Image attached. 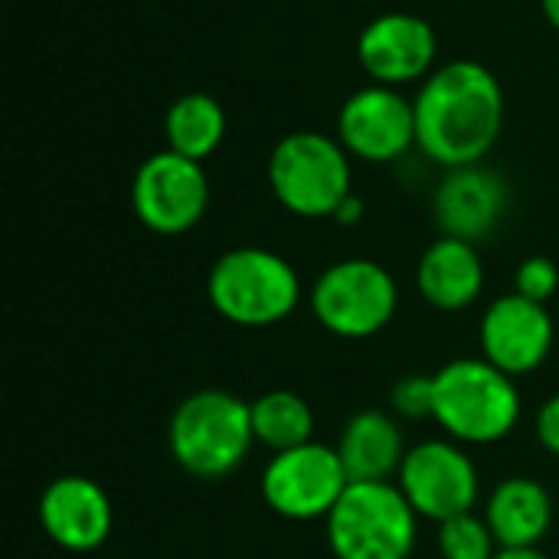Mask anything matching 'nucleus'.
I'll return each instance as SVG.
<instances>
[{"mask_svg":"<svg viewBox=\"0 0 559 559\" xmlns=\"http://www.w3.org/2000/svg\"><path fill=\"white\" fill-rule=\"evenodd\" d=\"M393 413L403 419H432L436 406V383L432 373H406L390 390Z\"/></svg>","mask_w":559,"mask_h":559,"instance_id":"22","label":"nucleus"},{"mask_svg":"<svg viewBox=\"0 0 559 559\" xmlns=\"http://www.w3.org/2000/svg\"><path fill=\"white\" fill-rule=\"evenodd\" d=\"M554 314L547 305L531 301L518 292L495 298L478 324V344L481 357L504 370L508 377L521 380L534 370H540L554 350Z\"/></svg>","mask_w":559,"mask_h":559,"instance_id":"12","label":"nucleus"},{"mask_svg":"<svg viewBox=\"0 0 559 559\" xmlns=\"http://www.w3.org/2000/svg\"><path fill=\"white\" fill-rule=\"evenodd\" d=\"M540 7H544V16H547V23L559 29V0H540Z\"/></svg>","mask_w":559,"mask_h":559,"instance_id":"27","label":"nucleus"},{"mask_svg":"<svg viewBox=\"0 0 559 559\" xmlns=\"http://www.w3.org/2000/svg\"><path fill=\"white\" fill-rule=\"evenodd\" d=\"M436 29L419 13L393 10L373 16L357 36V59L377 85H406L426 79L436 62Z\"/></svg>","mask_w":559,"mask_h":559,"instance_id":"13","label":"nucleus"},{"mask_svg":"<svg viewBox=\"0 0 559 559\" xmlns=\"http://www.w3.org/2000/svg\"><path fill=\"white\" fill-rule=\"evenodd\" d=\"M495 559H550V557L537 547V550H501Z\"/></svg>","mask_w":559,"mask_h":559,"instance_id":"26","label":"nucleus"},{"mask_svg":"<svg viewBox=\"0 0 559 559\" xmlns=\"http://www.w3.org/2000/svg\"><path fill=\"white\" fill-rule=\"evenodd\" d=\"M436 406L432 419L445 439L459 445L504 442L521 423L518 380L485 357H459L432 373Z\"/></svg>","mask_w":559,"mask_h":559,"instance_id":"2","label":"nucleus"},{"mask_svg":"<svg viewBox=\"0 0 559 559\" xmlns=\"http://www.w3.org/2000/svg\"><path fill=\"white\" fill-rule=\"evenodd\" d=\"M396 485L409 508L432 524L468 514L478 504L481 478L472 455L452 439H426L406 449Z\"/></svg>","mask_w":559,"mask_h":559,"instance_id":"10","label":"nucleus"},{"mask_svg":"<svg viewBox=\"0 0 559 559\" xmlns=\"http://www.w3.org/2000/svg\"><path fill=\"white\" fill-rule=\"evenodd\" d=\"M206 298L236 328H275L301 305V278L285 255L262 246H236L210 265Z\"/></svg>","mask_w":559,"mask_h":559,"instance_id":"4","label":"nucleus"},{"mask_svg":"<svg viewBox=\"0 0 559 559\" xmlns=\"http://www.w3.org/2000/svg\"><path fill=\"white\" fill-rule=\"evenodd\" d=\"M416 288L436 311L455 314L472 308L485 292V262L475 242L439 236L416 265Z\"/></svg>","mask_w":559,"mask_h":559,"instance_id":"16","label":"nucleus"},{"mask_svg":"<svg viewBox=\"0 0 559 559\" xmlns=\"http://www.w3.org/2000/svg\"><path fill=\"white\" fill-rule=\"evenodd\" d=\"M131 210L138 223L157 236L190 233L210 210V180L200 160L157 151L134 170Z\"/></svg>","mask_w":559,"mask_h":559,"instance_id":"9","label":"nucleus"},{"mask_svg":"<svg viewBox=\"0 0 559 559\" xmlns=\"http://www.w3.org/2000/svg\"><path fill=\"white\" fill-rule=\"evenodd\" d=\"M504 206H508L504 180L485 170L481 164L449 170L432 197V213L442 236H455L465 242L485 239L501 223Z\"/></svg>","mask_w":559,"mask_h":559,"instance_id":"15","label":"nucleus"},{"mask_svg":"<svg viewBox=\"0 0 559 559\" xmlns=\"http://www.w3.org/2000/svg\"><path fill=\"white\" fill-rule=\"evenodd\" d=\"M269 187L288 213L334 219L337 206L354 193L350 154L321 131H292L269 154Z\"/></svg>","mask_w":559,"mask_h":559,"instance_id":"6","label":"nucleus"},{"mask_svg":"<svg viewBox=\"0 0 559 559\" xmlns=\"http://www.w3.org/2000/svg\"><path fill=\"white\" fill-rule=\"evenodd\" d=\"M347 485L350 478L337 449L324 442H305L269 459V465L262 468L259 491L272 514L295 524H308L328 521Z\"/></svg>","mask_w":559,"mask_h":559,"instance_id":"8","label":"nucleus"},{"mask_svg":"<svg viewBox=\"0 0 559 559\" xmlns=\"http://www.w3.org/2000/svg\"><path fill=\"white\" fill-rule=\"evenodd\" d=\"M164 134L167 151L203 164L226 138V111L210 92H187L170 102L164 115Z\"/></svg>","mask_w":559,"mask_h":559,"instance_id":"19","label":"nucleus"},{"mask_svg":"<svg viewBox=\"0 0 559 559\" xmlns=\"http://www.w3.org/2000/svg\"><path fill=\"white\" fill-rule=\"evenodd\" d=\"M360 219H364V200H360L357 193H350V197L337 206L334 223H341V226H357Z\"/></svg>","mask_w":559,"mask_h":559,"instance_id":"25","label":"nucleus"},{"mask_svg":"<svg viewBox=\"0 0 559 559\" xmlns=\"http://www.w3.org/2000/svg\"><path fill=\"white\" fill-rule=\"evenodd\" d=\"M39 527L66 554H95L108 544L115 508L108 491L85 475H62L39 495Z\"/></svg>","mask_w":559,"mask_h":559,"instance_id":"14","label":"nucleus"},{"mask_svg":"<svg viewBox=\"0 0 559 559\" xmlns=\"http://www.w3.org/2000/svg\"><path fill=\"white\" fill-rule=\"evenodd\" d=\"M534 436H537V442H540V449L547 455L559 459V393L540 403V409L534 416Z\"/></svg>","mask_w":559,"mask_h":559,"instance_id":"24","label":"nucleus"},{"mask_svg":"<svg viewBox=\"0 0 559 559\" xmlns=\"http://www.w3.org/2000/svg\"><path fill=\"white\" fill-rule=\"evenodd\" d=\"M514 292L531 298V301H554V295L559 292V269L554 259L547 255H531L518 265L514 272Z\"/></svg>","mask_w":559,"mask_h":559,"instance_id":"23","label":"nucleus"},{"mask_svg":"<svg viewBox=\"0 0 559 559\" xmlns=\"http://www.w3.org/2000/svg\"><path fill=\"white\" fill-rule=\"evenodd\" d=\"M436 547L442 559H495L501 554L488 521L478 518L475 511L442 521L436 534Z\"/></svg>","mask_w":559,"mask_h":559,"instance_id":"21","label":"nucleus"},{"mask_svg":"<svg viewBox=\"0 0 559 559\" xmlns=\"http://www.w3.org/2000/svg\"><path fill=\"white\" fill-rule=\"evenodd\" d=\"M337 141L350 157L390 164L416 144V108L393 85H364L337 111Z\"/></svg>","mask_w":559,"mask_h":559,"instance_id":"11","label":"nucleus"},{"mask_svg":"<svg viewBox=\"0 0 559 559\" xmlns=\"http://www.w3.org/2000/svg\"><path fill=\"white\" fill-rule=\"evenodd\" d=\"M334 449L350 481H393L406 459L403 432L396 419L383 409L354 413L341 429Z\"/></svg>","mask_w":559,"mask_h":559,"instance_id":"18","label":"nucleus"},{"mask_svg":"<svg viewBox=\"0 0 559 559\" xmlns=\"http://www.w3.org/2000/svg\"><path fill=\"white\" fill-rule=\"evenodd\" d=\"M252 445V409L229 390H197L170 413V459L197 481H219L233 475L242 468Z\"/></svg>","mask_w":559,"mask_h":559,"instance_id":"3","label":"nucleus"},{"mask_svg":"<svg viewBox=\"0 0 559 559\" xmlns=\"http://www.w3.org/2000/svg\"><path fill=\"white\" fill-rule=\"evenodd\" d=\"M413 108L419 151L445 170L481 164L504 128L501 82L475 59H452L432 69Z\"/></svg>","mask_w":559,"mask_h":559,"instance_id":"1","label":"nucleus"},{"mask_svg":"<svg viewBox=\"0 0 559 559\" xmlns=\"http://www.w3.org/2000/svg\"><path fill=\"white\" fill-rule=\"evenodd\" d=\"M314 321L341 341H367L386 331L400 308V288L386 265L373 259H341L311 288Z\"/></svg>","mask_w":559,"mask_h":559,"instance_id":"7","label":"nucleus"},{"mask_svg":"<svg viewBox=\"0 0 559 559\" xmlns=\"http://www.w3.org/2000/svg\"><path fill=\"white\" fill-rule=\"evenodd\" d=\"M324 531L334 559H413L419 514L396 481H350Z\"/></svg>","mask_w":559,"mask_h":559,"instance_id":"5","label":"nucleus"},{"mask_svg":"<svg viewBox=\"0 0 559 559\" xmlns=\"http://www.w3.org/2000/svg\"><path fill=\"white\" fill-rule=\"evenodd\" d=\"M481 518L501 550H537L554 527V498L537 478L511 475L488 495Z\"/></svg>","mask_w":559,"mask_h":559,"instance_id":"17","label":"nucleus"},{"mask_svg":"<svg viewBox=\"0 0 559 559\" xmlns=\"http://www.w3.org/2000/svg\"><path fill=\"white\" fill-rule=\"evenodd\" d=\"M255 445H265L272 455L314 442V409L305 396L292 390H269L249 403Z\"/></svg>","mask_w":559,"mask_h":559,"instance_id":"20","label":"nucleus"}]
</instances>
